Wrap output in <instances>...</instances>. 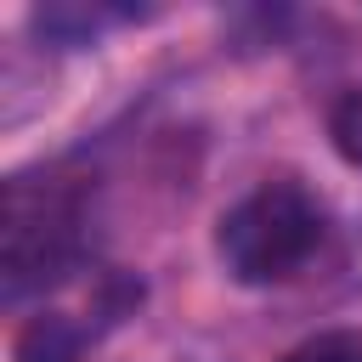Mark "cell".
Instances as JSON below:
<instances>
[{
    "label": "cell",
    "instance_id": "obj_1",
    "mask_svg": "<svg viewBox=\"0 0 362 362\" xmlns=\"http://www.w3.org/2000/svg\"><path fill=\"white\" fill-rule=\"evenodd\" d=\"M322 243V209L300 181H266L249 198H238L221 226L215 249L238 283H283L294 277Z\"/></svg>",
    "mask_w": 362,
    "mask_h": 362
},
{
    "label": "cell",
    "instance_id": "obj_2",
    "mask_svg": "<svg viewBox=\"0 0 362 362\" xmlns=\"http://www.w3.org/2000/svg\"><path fill=\"white\" fill-rule=\"evenodd\" d=\"M79 260V187L57 175H11L0 204V272L6 300L68 277Z\"/></svg>",
    "mask_w": 362,
    "mask_h": 362
},
{
    "label": "cell",
    "instance_id": "obj_3",
    "mask_svg": "<svg viewBox=\"0 0 362 362\" xmlns=\"http://www.w3.org/2000/svg\"><path fill=\"white\" fill-rule=\"evenodd\" d=\"M130 17H147L136 6H79V0H51V6H34V34L45 45H90L107 23H130Z\"/></svg>",
    "mask_w": 362,
    "mask_h": 362
},
{
    "label": "cell",
    "instance_id": "obj_4",
    "mask_svg": "<svg viewBox=\"0 0 362 362\" xmlns=\"http://www.w3.org/2000/svg\"><path fill=\"white\" fill-rule=\"evenodd\" d=\"M85 339V322H74L68 311H34L11 334V362H79Z\"/></svg>",
    "mask_w": 362,
    "mask_h": 362
},
{
    "label": "cell",
    "instance_id": "obj_5",
    "mask_svg": "<svg viewBox=\"0 0 362 362\" xmlns=\"http://www.w3.org/2000/svg\"><path fill=\"white\" fill-rule=\"evenodd\" d=\"M328 141L351 170H362V90H339L328 102Z\"/></svg>",
    "mask_w": 362,
    "mask_h": 362
},
{
    "label": "cell",
    "instance_id": "obj_6",
    "mask_svg": "<svg viewBox=\"0 0 362 362\" xmlns=\"http://www.w3.org/2000/svg\"><path fill=\"white\" fill-rule=\"evenodd\" d=\"M283 362H362V334H351V328L311 334L294 351H283Z\"/></svg>",
    "mask_w": 362,
    "mask_h": 362
}]
</instances>
